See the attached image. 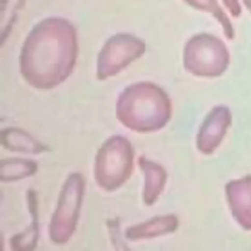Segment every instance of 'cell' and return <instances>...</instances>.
<instances>
[{
  "label": "cell",
  "instance_id": "cell-1",
  "mask_svg": "<svg viewBox=\"0 0 251 251\" xmlns=\"http://www.w3.org/2000/svg\"><path fill=\"white\" fill-rule=\"evenodd\" d=\"M78 53L75 26L60 17L36 24L27 34L20 55V71L34 88L50 89L72 74Z\"/></svg>",
  "mask_w": 251,
  "mask_h": 251
},
{
  "label": "cell",
  "instance_id": "cell-2",
  "mask_svg": "<svg viewBox=\"0 0 251 251\" xmlns=\"http://www.w3.org/2000/svg\"><path fill=\"white\" fill-rule=\"evenodd\" d=\"M172 103L166 91L155 83L131 84L120 94L116 104L117 119L137 132H152L164 127L172 116Z\"/></svg>",
  "mask_w": 251,
  "mask_h": 251
},
{
  "label": "cell",
  "instance_id": "cell-3",
  "mask_svg": "<svg viewBox=\"0 0 251 251\" xmlns=\"http://www.w3.org/2000/svg\"><path fill=\"white\" fill-rule=\"evenodd\" d=\"M134 151L124 136L114 135L99 148L94 163V177L106 191L121 187L130 176L133 169Z\"/></svg>",
  "mask_w": 251,
  "mask_h": 251
},
{
  "label": "cell",
  "instance_id": "cell-4",
  "mask_svg": "<svg viewBox=\"0 0 251 251\" xmlns=\"http://www.w3.org/2000/svg\"><path fill=\"white\" fill-rule=\"evenodd\" d=\"M83 193L82 176L79 173L71 174L62 186L49 226V235L54 243L65 244L72 237L77 225Z\"/></svg>",
  "mask_w": 251,
  "mask_h": 251
},
{
  "label": "cell",
  "instance_id": "cell-5",
  "mask_svg": "<svg viewBox=\"0 0 251 251\" xmlns=\"http://www.w3.org/2000/svg\"><path fill=\"white\" fill-rule=\"evenodd\" d=\"M227 53L223 43L209 34L192 36L183 50V66L197 76L220 75L226 68Z\"/></svg>",
  "mask_w": 251,
  "mask_h": 251
},
{
  "label": "cell",
  "instance_id": "cell-6",
  "mask_svg": "<svg viewBox=\"0 0 251 251\" xmlns=\"http://www.w3.org/2000/svg\"><path fill=\"white\" fill-rule=\"evenodd\" d=\"M146 50L144 41L130 33H118L104 43L97 57V78L105 80L116 75Z\"/></svg>",
  "mask_w": 251,
  "mask_h": 251
},
{
  "label": "cell",
  "instance_id": "cell-7",
  "mask_svg": "<svg viewBox=\"0 0 251 251\" xmlns=\"http://www.w3.org/2000/svg\"><path fill=\"white\" fill-rule=\"evenodd\" d=\"M231 123L229 110L225 106L215 107L205 118L196 138L197 148L203 154H211L221 143Z\"/></svg>",
  "mask_w": 251,
  "mask_h": 251
},
{
  "label": "cell",
  "instance_id": "cell-8",
  "mask_svg": "<svg viewBox=\"0 0 251 251\" xmlns=\"http://www.w3.org/2000/svg\"><path fill=\"white\" fill-rule=\"evenodd\" d=\"M229 208L236 222L251 229V176L229 181L226 186Z\"/></svg>",
  "mask_w": 251,
  "mask_h": 251
},
{
  "label": "cell",
  "instance_id": "cell-9",
  "mask_svg": "<svg viewBox=\"0 0 251 251\" xmlns=\"http://www.w3.org/2000/svg\"><path fill=\"white\" fill-rule=\"evenodd\" d=\"M178 226V219L173 214L158 216L144 223L128 226L126 237L129 240H139L161 236L174 232Z\"/></svg>",
  "mask_w": 251,
  "mask_h": 251
},
{
  "label": "cell",
  "instance_id": "cell-10",
  "mask_svg": "<svg viewBox=\"0 0 251 251\" xmlns=\"http://www.w3.org/2000/svg\"><path fill=\"white\" fill-rule=\"evenodd\" d=\"M138 165L145 175V184L142 194L143 201L146 205L151 206L164 190L167 172L161 165L147 160L144 156L138 158Z\"/></svg>",
  "mask_w": 251,
  "mask_h": 251
},
{
  "label": "cell",
  "instance_id": "cell-11",
  "mask_svg": "<svg viewBox=\"0 0 251 251\" xmlns=\"http://www.w3.org/2000/svg\"><path fill=\"white\" fill-rule=\"evenodd\" d=\"M1 143L10 151L38 154L49 151V147L19 127H8L1 132Z\"/></svg>",
  "mask_w": 251,
  "mask_h": 251
},
{
  "label": "cell",
  "instance_id": "cell-12",
  "mask_svg": "<svg viewBox=\"0 0 251 251\" xmlns=\"http://www.w3.org/2000/svg\"><path fill=\"white\" fill-rule=\"evenodd\" d=\"M27 202L29 213L31 215L30 226L22 233L15 234L11 240V247L16 251L32 250L36 246L38 239V212H37V195L33 189L27 191Z\"/></svg>",
  "mask_w": 251,
  "mask_h": 251
},
{
  "label": "cell",
  "instance_id": "cell-13",
  "mask_svg": "<svg viewBox=\"0 0 251 251\" xmlns=\"http://www.w3.org/2000/svg\"><path fill=\"white\" fill-rule=\"evenodd\" d=\"M37 171V164L29 159H3L0 165V179L3 182L17 181L33 176Z\"/></svg>",
  "mask_w": 251,
  "mask_h": 251
},
{
  "label": "cell",
  "instance_id": "cell-14",
  "mask_svg": "<svg viewBox=\"0 0 251 251\" xmlns=\"http://www.w3.org/2000/svg\"><path fill=\"white\" fill-rule=\"evenodd\" d=\"M25 0H1V43H4L6 36L10 33L18 16V12L25 6Z\"/></svg>",
  "mask_w": 251,
  "mask_h": 251
}]
</instances>
